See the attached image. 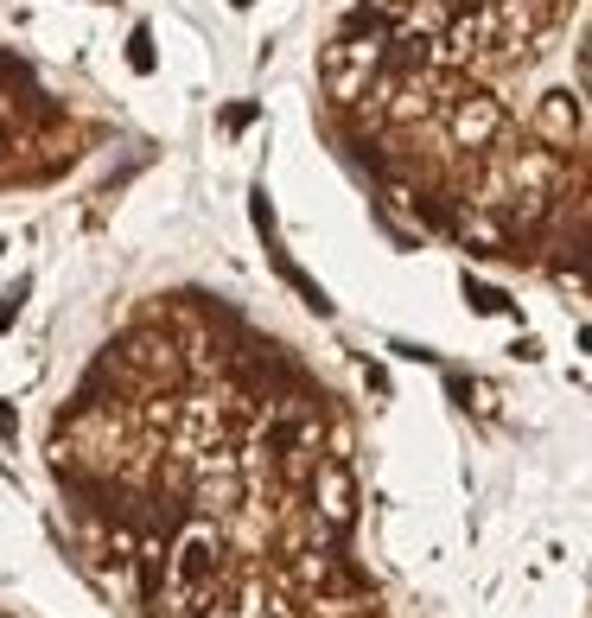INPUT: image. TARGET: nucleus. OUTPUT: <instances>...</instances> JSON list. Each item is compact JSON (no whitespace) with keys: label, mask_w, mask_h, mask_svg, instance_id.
I'll return each instance as SVG.
<instances>
[{"label":"nucleus","mask_w":592,"mask_h":618,"mask_svg":"<svg viewBox=\"0 0 592 618\" xmlns=\"http://www.w3.org/2000/svg\"><path fill=\"white\" fill-rule=\"evenodd\" d=\"M0 618H7V612H0Z\"/></svg>","instance_id":"f03ea898"},{"label":"nucleus","mask_w":592,"mask_h":618,"mask_svg":"<svg viewBox=\"0 0 592 618\" xmlns=\"http://www.w3.org/2000/svg\"><path fill=\"white\" fill-rule=\"evenodd\" d=\"M71 542L128 618H344L332 396L211 300L141 313L51 434Z\"/></svg>","instance_id":"f257e3e1"}]
</instances>
